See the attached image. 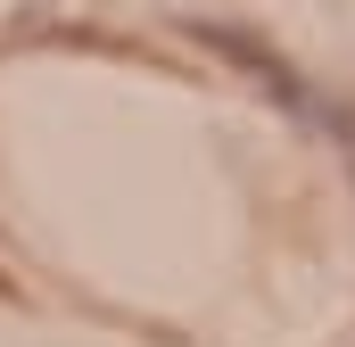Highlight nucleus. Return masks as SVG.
Here are the masks:
<instances>
[{"label": "nucleus", "instance_id": "1", "mask_svg": "<svg viewBox=\"0 0 355 347\" xmlns=\"http://www.w3.org/2000/svg\"><path fill=\"white\" fill-rule=\"evenodd\" d=\"M207 42H215V50H232V58H248V67H257V83H272L281 99H289V108H297V116H314V124H331V133H355L347 116H339V99L306 91L297 75H289V58H281V50H265L257 33H232V25H207Z\"/></svg>", "mask_w": 355, "mask_h": 347}]
</instances>
